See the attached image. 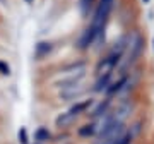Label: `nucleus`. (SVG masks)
I'll return each instance as SVG.
<instances>
[{
	"label": "nucleus",
	"mask_w": 154,
	"mask_h": 144,
	"mask_svg": "<svg viewBox=\"0 0 154 144\" xmlns=\"http://www.w3.org/2000/svg\"><path fill=\"white\" fill-rule=\"evenodd\" d=\"M58 96L63 101H70L79 98L84 93V84H82V74L79 76H70L58 83Z\"/></svg>",
	"instance_id": "obj_1"
},
{
	"label": "nucleus",
	"mask_w": 154,
	"mask_h": 144,
	"mask_svg": "<svg viewBox=\"0 0 154 144\" xmlns=\"http://www.w3.org/2000/svg\"><path fill=\"white\" fill-rule=\"evenodd\" d=\"M77 122V117L72 113V111H63V113H60V115L55 118V125L58 129H69L70 125H74V124Z\"/></svg>",
	"instance_id": "obj_2"
},
{
	"label": "nucleus",
	"mask_w": 154,
	"mask_h": 144,
	"mask_svg": "<svg viewBox=\"0 0 154 144\" xmlns=\"http://www.w3.org/2000/svg\"><path fill=\"white\" fill-rule=\"evenodd\" d=\"M93 103H94V101L91 100V98H89V100L77 101V103H75L74 106H72V108H69V111H72V113H74V115H75L77 118H79V117H81V115H84V113H86V111H88L89 108L93 106Z\"/></svg>",
	"instance_id": "obj_3"
},
{
	"label": "nucleus",
	"mask_w": 154,
	"mask_h": 144,
	"mask_svg": "<svg viewBox=\"0 0 154 144\" xmlns=\"http://www.w3.org/2000/svg\"><path fill=\"white\" fill-rule=\"evenodd\" d=\"M110 84H111V72L110 74H101V76H98L96 83H94V91H96V93L108 91Z\"/></svg>",
	"instance_id": "obj_4"
},
{
	"label": "nucleus",
	"mask_w": 154,
	"mask_h": 144,
	"mask_svg": "<svg viewBox=\"0 0 154 144\" xmlns=\"http://www.w3.org/2000/svg\"><path fill=\"white\" fill-rule=\"evenodd\" d=\"M96 41V34L93 33V29L88 28L86 31L82 33V36L79 38V48H82V50H86V48H89L91 45Z\"/></svg>",
	"instance_id": "obj_5"
},
{
	"label": "nucleus",
	"mask_w": 154,
	"mask_h": 144,
	"mask_svg": "<svg viewBox=\"0 0 154 144\" xmlns=\"http://www.w3.org/2000/svg\"><path fill=\"white\" fill-rule=\"evenodd\" d=\"M48 141H51V132H50L48 129L39 127L34 132V142L36 144H45V142H48Z\"/></svg>",
	"instance_id": "obj_6"
},
{
	"label": "nucleus",
	"mask_w": 154,
	"mask_h": 144,
	"mask_svg": "<svg viewBox=\"0 0 154 144\" xmlns=\"http://www.w3.org/2000/svg\"><path fill=\"white\" fill-rule=\"evenodd\" d=\"M51 52V43H46V41H41V43L36 45V52L34 55L38 60H43L45 57H48V53Z\"/></svg>",
	"instance_id": "obj_7"
},
{
	"label": "nucleus",
	"mask_w": 154,
	"mask_h": 144,
	"mask_svg": "<svg viewBox=\"0 0 154 144\" xmlns=\"http://www.w3.org/2000/svg\"><path fill=\"white\" fill-rule=\"evenodd\" d=\"M96 134V127H94V122L89 124V125H84L81 130H79V136H82V137H88V136H94Z\"/></svg>",
	"instance_id": "obj_8"
},
{
	"label": "nucleus",
	"mask_w": 154,
	"mask_h": 144,
	"mask_svg": "<svg viewBox=\"0 0 154 144\" xmlns=\"http://www.w3.org/2000/svg\"><path fill=\"white\" fill-rule=\"evenodd\" d=\"M93 5V0H81V12H82V16L88 14V11L91 9Z\"/></svg>",
	"instance_id": "obj_9"
},
{
	"label": "nucleus",
	"mask_w": 154,
	"mask_h": 144,
	"mask_svg": "<svg viewBox=\"0 0 154 144\" xmlns=\"http://www.w3.org/2000/svg\"><path fill=\"white\" fill-rule=\"evenodd\" d=\"M0 74H4V76H9V74H11V67L2 60H0Z\"/></svg>",
	"instance_id": "obj_10"
},
{
	"label": "nucleus",
	"mask_w": 154,
	"mask_h": 144,
	"mask_svg": "<svg viewBox=\"0 0 154 144\" xmlns=\"http://www.w3.org/2000/svg\"><path fill=\"white\" fill-rule=\"evenodd\" d=\"M19 141H21L22 144H28V132H26V129L24 127L19 130Z\"/></svg>",
	"instance_id": "obj_11"
},
{
	"label": "nucleus",
	"mask_w": 154,
	"mask_h": 144,
	"mask_svg": "<svg viewBox=\"0 0 154 144\" xmlns=\"http://www.w3.org/2000/svg\"><path fill=\"white\" fill-rule=\"evenodd\" d=\"M24 2H26V4H33L34 0H24Z\"/></svg>",
	"instance_id": "obj_12"
},
{
	"label": "nucleus",
	"mask_w": 154,
	"mask_h": 144,
	"mask_svg": "<svg viewBox=\"0 0 154 144\" xmlns=\"http://www.w3.org/2000/svg\"><path fill=\"white\" fill-rule=\"evenodd\" d=\"M144 2H146V4H147V2H149V0H144Z\"/></svg>",
	"instance_id": "obj_13"
}]
</instances>
